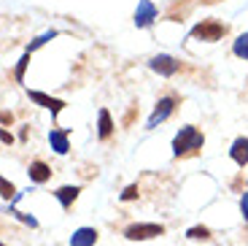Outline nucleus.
<instances>
[{
  "label": "nucleus",
  "mask_w": 248,
  "mask_h": 246,
  "mask_svg": "<svg viewBox=\"0 0 248 246\" xmlns=\"http://www.w3.org/2000/svg\"><path fill=\"white\" fill-rule=\"evenodd\" d=\"M202 141H205V138L200 136L194 127H181V133L175 136V141H173V152L181 157V154L192 152V149H200V146H202Z\"/></svg>",
  "instance_id": "1"
},
{
  "label": "nucleus",
  "mask_w": 248,
  "mask_h": 246,
  "mask_svg": "<svg viewBox=\"0 0 248 246\" xmlns=\"http://www.w3.org/2000/svg\"><path fill=\"white\" fill-rule=\"evenodd\" d=\"M224 30H227V27H224L221 22H216V19H205V22H200V25L192 27V35L202 38V41H218V38L224 35Z\"/></svg>",
  "instance_id": "2"
},
{
  "label": "nucleus",
  "mask_w": 248,
  "mask_h": 246,
  "mask_svg": "<svg viewBox=\"0 0 248 246\" xmlns=\"http://www.w3.org/2000/svg\"><path fill=\"white\" fill-rule=\"evenodd\" d=\"M173 108H175V100H173V98H162L159 103H156L154 114L149 117V122H146V127H149V130H154L156 124H159V122H165V119H168L170 114H173Z\"/></svg>",
  "instance_id": "3"
},
{
  "label": "nucleus",
  "mask_w": 248,
  "mask_h": 246,
  "mask_svg": "<svg viewBox=\"0 0 248 246\" xmlns=\"http://www.w3.org/2000/svg\"><path fill=\"white\" fill-rule=\"evenodd\" d=\"M162 233H165L162 225H130L124 235L132 241H146V238H154V235H162Z\"/></svg>",
  "instance_id": "4"
},
{
  "label": "nucleus",
  "mask_w": 248,
  "mask_h": 246,
  "mask_svg": "<svg viewBox=\"0 0 248 246\" xmlns=\"http://www.w3.org/2000/svg\"><path fill=\"white\" fill-rule=\"evenodd\" d=\"M156 19V6L151 0H140L135 8V27H149Z\"/></svg>",
  "instance_id": "5"
},
{
  "label": "nucleus",
  "mask_w": 248,
  "mask_h": 246,
  "mask_svg": "<svg viewBox=\"0 0 248 246\" xmlns=\"http://www.w3.org/2000/svg\"><path fill=\"white\" fill-rule=\"evenodd\" d=\"M149 68L154 70V73H159V76H173L175 70H178V62H175L173 57H168V54H159V57H154V60L149 62Z\"/></svg>",
  "instance_id": "6"
},
{
  "label": "nucleus",
  "mask_w": 248,
  "mask_h": 246,
  "mask_svg": "<svg viewBox=\"0 0 248 246\" xmlns=\"http://www.w3.org/2000/svg\"><path fill=\"white\" fill-rule=\"evenodd\" d=\"M97 241V230L94 228H78L70 235V246H94Z\"/></svg>",
  "instance_id": "7"
},
{
  "label": "nucleus",
  "mask_w": 248,
  "mask_h": 246,
  "mask_svg": "<svg viewBox=\"0 0 248 246\" xmlns=\"http://www.w3.org/2000/svg\"><path fill=\"white\" fill-rule=\"evenodd\" d=\"M30 100H35V103H41L44 108H49L51 114H60L62 108H65V103L62 100H57V98H49V95H44V92H30Z\"/></svg>",
  "instance_id": "8"
},
{
  "label": "nucleus",
  "mask_w": 248,
  "mask_h": 246,
  "mask_svg": "<svg viewBox=\"0 0 248 246\" xmlns=\"http://www.w3.org/2000/svg\"><path fill=\"white\" fill-rule=\"evenodd\" d=\"M230 154H232V160H235L237 165H246L248 162V138H237V141L232 143Z\"/></svg>",
  "instance_id": "9"
},
{
  "label": "nucleus",
  "mask_w": 248,
  "mask_h": 246,
  "mask_svg": "<svg viewBox=\"0 0 248 246\" xmlns=\"http://www.w3.org/2000/svg\"><path fill=\"white\" fill-rule=\"evenodd\" d=\"M49 143L57 154H65L68 152V133L65 130H51L49 133Z\"/></svg>",
  "instance_id": "10"
},
{
  "label": "nucleus",
  "mask_w": 248,
  "mask_h": 246,
  "mask_svg": "<svg viewBox=\"0 0 248 246\" xmlns=\"http://www.w3.org/2000/svg\"><path fill=\"white\" fill-rule=\"evenodd\" d=\"M49 176H51V168L46 165V162H41V160H38V162H32V165H30V178H32V181H38V184H44V181H46Z\"/></svg>",
  "instance_id": "11"
},
{
  "label": "nucleus",
  "mask_w": 248,
  "mask_h": 246,
  "mask_svg": "<svg viewBox=\"0 0 248 246\" xmlns=\"http://www.w3.org/2000/svg\"><path fill=\"white\" fill-rule=\"evenodd\" d=\"M78 187H60V190H57V200H60L62 206H70L76 200V197H78Z\"/></svg>",
  "instance_id": "12"
},
{
  "label": "nucleus",
  "mask_w": 248,
  "mask_h": 246,
  "mask_svg": "<svg viewBox=\"0 0 248 246\" xmlns=\"http://www.w3.org/2000/svg\"><path fill=\"white\" fill-rule=\"evenodd\" d=\"M113 133V122H111V114L106 108L100 111V127H97V136L100 138H108Z\"/></svg>",
  "instance_id": "13"
},
{
  "label": "nucleus",
  "mask_w": 248,
  "mask_h": 246,
  "mask_svg": "<svg viewBox=\"0 0 248 246\" xmlns=\"http://www.w3.org/2000/svg\"><path fill=\"white\" fill-rule=\"evenodd\" d=\"M235 54L240 57V60H248V33L237 35V41H235Z\"/></svg>",
  "instance_id": "14"
},
{
  "label": "nucleus",
  "mask_w": 248,
  "mask_h": 246,
  "mask_svg": "<svg viewBox=\"0 0 248 246\" xmlns=\"http://www.w3.org/2000/svg\"><path fill=\"white\" fill-rule=\"evenodd\" d=\"M51 38H57V30H49V33H44V35H41V38H35V41L30 43V49H27V52H35L38 46H44V43H49Z\"/></svg>",
  "instance_id": "15"
},
{
  "label": "nucleus",
  "mask_w": 248,
  "mask_h": 246,
  "mask_svg": "<svg viewBox=\"0 0 248 246\" xmlns=\"http://www.w3.org/2000/svg\"><path fill=\"white\" fill-rule=\"evenodd\" d=\"M27 62H30V52H25V57L19 60V65H16V79L22 81L25 79V68H27Z\"/></svg>",
  "instance_id": "16"
},
{
  "label": "nucleus",
  "mask_w": 248,
  "mask_h": 246,
  "mask_svg": "<svg viewBox=\"0 0 248 246\" xmlns=\"http://www.w3.org/2000/svg\"><path fill=\"white\" fill-rule=\"evenodd\" d=\"M0 187H3V197H6V200H8V197H14V195H16V190H14V184H11V181H6V178L0 181Z\"/></svg>",
  "instance_id": "17"
},
{
  "label": "nucleus",
  "mask_w": 248,
  "mask_h": 246,
  "mask_svg": "<svg viewBox=\"0 0 248 246\" xmlns=\"http://www.w3.org/2000/svg\"><path fill=\"white\" fill-rule=\"evenodd\" d=\"M186 235H189V238H208L211 233H208V228H192Z\"/></svg>",
  "instance_id": "18"
},
{
  "label": "nucleus",
  "mask_w": 248,
  "mask_h": 246,
  "mask_svg": "<svg viewBox=\"0 0 248 246\" xmlns=\"http://www.w3.org/2000/svg\"><path fill=\"white\" fill-rule=\"evenodd\" d=\"M132 197H138V187H127L122 192V200H132Z\"/></svg>",
  "instance_id": "19"
},
{
  "label": "nucleus",
  "mask_w": 248,
  "mask_h": 246,
  "mask_svg": "<svg viewBox=\"0 0 248 246\" xmlns=\"http://www.w3.org/2000/svg\"><path fill=\"white\" fill-rule=\"evenodd\" d=\"M240 211H243V216H246V219H248V192H246V195L240 197Z\"/></svg>",
  "instance_id": "20"
}]
</instances>
